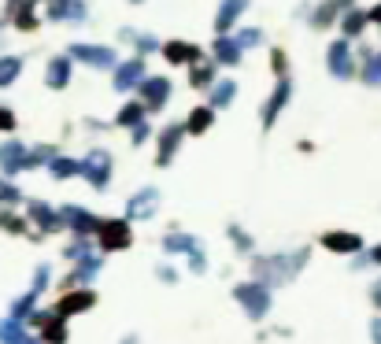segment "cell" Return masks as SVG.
Returning <instances> with one entry per match:
<instances>
[{
    "label": "cell",
    "instance_id": "cell-1",
    "mask_svg": "<svg viewBox=\"0 0 381 344\" xmlns=\"http://www.w3.org/2000/svg\"><path fill=\"white\" fill-rule=\"evenodd\" d=\"M111 170H115V160L108 149H89L85 160H82V178L93 185V189H108L111 185Z\"/></svg>",
    "mask_w": 381,
    "mask_h": 344
},
{
    "label": "cell",
    "instance_id": "cell-2",
    "mask_svg": "<svg viewBox=\"0 0 381 344\" xmlns=\"http://www.w3.org/2000/svg\"><path fill=\"white\" fill-rule=\"evenodd\" d=\"M170 78H163V74H144V82L137 85V100L144 104V111L148 115H160L163 108H167V100H170Z\"/></svg>",
    "mask_w": 381,
    "mask_h": 344
},
{
    "label": "cell",
    "instance_id": "cell-3",
    "mask_svg": "<svg viewBox=\"0 0 381 344\" xmlns=\"http://www.w3.org/2000/svg\"><path fill=\"white\" fill-rule=\"evenodd\" d=\"M67 56L78 60V63H85V67H97V71H115V63H119V52H115L111 45H85V41H74Z\"/></svg>",
    "mask_w": 381,
    "mask_h": 344
},
{
    "label": "cell",
    "instance_id": "cell-4",
    "mask_svg": "<svg viewBox=\"0 0 381 344\" xmlns=\"http://www.w3.org/2000/svg\"><path fill=\"white\" fill-rule=\"evenodd\" d=\"M326 67H330V74L337 78V82L356 78V52H352V45L345 41V37H337V41L326 48Z\"/></svg>",
    "mask_w": 381,
    "mask_h": 344
},
{
    "label": "cell",
    "instance_id": "cell-5",
    "mask_svg": "<svg viewBox=\"0 0 381 344\" xmlns=\"http://www.w3.org/2000/svg\"><path fill=\"white\" fill-rule=\"evenodd\" d=\"M97 233H100V248H108V252L130 248V222L126 219H104V222H97Z\"/></svg>",
    "mask_w": 381,
    "mask_h": 344
},
{
    "label": "cell",
    "instance_id": "cell-6",
    "mask_svg": "<svg viewBox=\"0 0 381 344\" xmlns=\"http://www.w3.org/2000/svg\"><path fill=\"white\" fill-rule=\"evenodd\" d=\"M289 100H293V82H289V78H278V85H274V92L267 97V104H263V130H270L278 123V115L289 108Z\"/></svg>",
    "mask_w": 381,
    "mask_h": 344
},
{
    "label": "cell",
    "instance_id": "cell-7",
    "mask_svg": "<svg viewBox=\"0 0 381 344\" xmlns=\"http://www.w3.org/2000/svg\"><path fill=\"white\" fill-rule=\"evenodd\" d=\"M144 60L141 56H134V60H126V63H115V78H111V85H115V92H134L141 82H144Z\"/></svg>",
    "mask_w": 381,
    "mask_h": 344
},
{
    "label": "cell",
    "instance_id": "cell-8",
    "mask_svg": "<svg viewBox=\"0 0 381 344\" xmlns=\"http://www.w3.org/2000/svg\"><path fill=\"white\" fill-rule=\"evenodd\" d=\"M181 137H186V126L181 123H167L163 130H160V152H155V167H167V163H174V156H178V149H181Z\"/></svg>",
    "mask_w": 381,
    "mask_h": 344
},
{
    "label": "cell",
    "instance_id": "cell-9",
    "mask_svg": "<svg viewBox=\"0 0 381 344\" xmlns=\"http://www.w3.org/2000/svg\"><path fill=\"white\" fill-rule=\"evenodd\" d=\"M248 4H252V0H222L219 11H215V34L226 37L233 26H237V19L248 11Z\"/></svg>",
    "mask_w": 381,
    "mask_h": 344
},
{
    "label": "cell",
    "instance_id": "cell-10",
    "mask_svg": "<svg viewBox=\"0 0 381 344\" xmlns=\"http://www.w3.org/2000/svg\"><path fill=\"white\" fill-rule=\"evenodd\" d=\"M160 48H163L167 63H178V67H193V63L204 60V48L193 45V41H167V45H160Z\"/></svg>",
    "mask_w": 381,
    "mask_h": 344
},
{
    "label": "cell",
    "instance_id": "cell-11",
    "mask_svg": "<svg viewBox=\"0 0 381 344\" xmlns=\"http://www.w3.org/2000/svg\"><path fill=\"white\" fill-rule=\"evenodd\" d=\"M345 8H352V0H322L319 11H311V30H330Z\"/></svg>",
    "mask_w": 381,
    "mask_h": 344
},
{
    "label": "cell",
    "instance_id": "cell-12",
    "mask_svg": "<svg viewBox=\"0 0 381 344\" xmlns=\"http://www.w3.org/2000/svg\"><path fill=\"white\" fill-rule=\"evenodd\" d=\"M244 52L237 48V41L226 34V37H215V45H212V63L215 67H237Z\"/></svg>",
    "mask_w": 381,
    "mask_h": 344
},
{
    "label": "cell",
    "instance_id": "cell-13",
    "mask_svg": "<svg viewBox=\"0 0 381 344\" xmlns=\"http://www.w3.org/2000/svg\"><path fill=\"white\" fill-rule=\"evenodd\" d=\"M71 56H52L45 67V85L48 89H67L71 85Z\"/></svg>",
    "mask_w": 381,
    "mask_h": 344
},
{
    "label": "cell",
    "instance_id": "cell-14",
    "mask_svg": "<svg viewBox=\"0 0 381 344\" xmlns=\"http://www.w3.org/2000/svg\"><path fill=\"white\" fill-rule=\"evenodd\" d=\"M155 204H160V189L144 185L141 193L130 196V219H148V215H155Z\"/></svg>",
    "mask_w": 381,
    "mask_h": 344
},
{
    "label": "cell",
    "instance_id": "cell-15",
    "mask_svg": "<svg viewBox=\"0 0 381 344\" xmlns=\"http://www.w3.org/2000/svg\"><path fill=\"white\" fill-rule=\"evenodd\" d=\"M186 134H193V137H200V134H207V130L215 126V108H207V104H196V108L186 115Z\"/></svg>",
    "mask_w": 381,
    "mask_h": 344
},
{
    "label": "cell",
    "instance_id": "cell-16",
    "mask_svg": "<svg viewBox=\"0 0 381 344\" xmlns=\"http://www.w3.org/2000/svg\"><path fill=\"white\" fill-rule=\"evenodd\" d=\"M337 26H340V37H345V41H352V37H363V26H366V11L352 4V8H345V11H340Z\"/></svg>",
    "mask_w": 381,
    "mask_h": 344
},
{
    "label": "cell",
    "instance_id": "cell-17",
    "mask_svg": "<svg viewBox=\"0 0 381 344\" xmlns=\"http://www.w3.org/2000/svg\"><path fill=\"white\" fill-rule=\"evenodd\" d=\"M22 167H26V144H19V141L0 144V170L4 174H19Z\"/></svg>",
    "mask_w": 381,
    "mask_h": 344
},
{
    "label": "cell",
    "instance_id": "cell-18",
    "mask_svg": "<svg viewBox=\"0 0 381 344\" xmlns=\"http://www.w3.org/2000/svg\"><path fill=\"white\" fill-rule=\"evenodd\" d=\"M37 4H41V0H22V4H15V11H11L15 30H22V34L37 30Z\"/></svg>",
    "mask_w": 381,
    "mask_h": 344
},
{
    "label": "cell",
    "instance_id": "cell-19",
    "mask_svg": "<svg viewBox=\"0 0 381 344\" xmlns=\"http://www.w3.org/2000/svg\"><path fill=\"white\" fill-rule=\"evenodd\" d=\"M48 174L56 181H71L82 174V160H74V156H56V160L48 163Z\"/></svg>",
    "mask_w": 381,
    "mask_h": 344
},
{
    "label": "cell",
    "instance_id": "cell-20",
    "mask_svg": "<svg viewBox=\"0 0 381 344\" xmlns=\"http://www.w3.org/2000/svg\"><path fill=\"white\" fill-rule=\"evenodd\" d=\"M237 100V82H233V78H226V82H219L215 78V85H212V104H207V108H230V104Z\"/></svg>",
    "mask_w": 381,
    "mask_h": 344
},
{
    "label": "cell",
    "instance_id": "cell-21",
    "mask_svg": "<svg viewBox=\"0 0 381 344\" xmlns=\"http://www.w3.org/2000/svg\"><path fill=\"white\" fill-rule=\"evenodd\" d=\"M322 245L330 248V252H356V248L363 245L356 233H340V230H330V233H322Z\"/></svg>",
    "mask_w": 381,
    "mask_h": 344
},
{
    "label": "cell",
    "instance_id": "cell-22",
    "mask_svg": "<svg viewBox=\"0 0 381 344\" xmlns=\"http://www.w3.org/2000/svg\"><path fill=\"white\" fill-rule=\"evenodd\" d=\"M189 85L193 89H212L215 85V63L212 60H200L189 67Z\"/></svg>",
    "mask_w": 381,
    "mask_h": 344
},
{
    "label": "cell",
    "instance_id": "cell-23",
    "mask_svg": "<svg viewBox=\"0 0 381 344\" xmlns=\"http://www.w3.org/2000/svg\"><path fill=\"white\" fill-rule=\"evenodd\" d=\"M56 144H34V149H26V167L22 170H34V167H48L56 160Z\"/></svg>",
    "mask_w": 381,
    "mask_h": 344
},
{
    "label": "cell",
    "instance_id": "cell-24",
    "mask_svg": "<svg viewBox=\"0 0 381 344\" xmlns=\"http://www.w3.org/2000/svg\"><path fill=\"white\" fill-rule=\"evenodd\" d=\"M359 78H363L366 85L381 89V52H363V71H359Z\"/></svg>",
    "mask_w": 381,
    "mask_h": 344
},
{
    "label": "cell",
    "instance_id": "cell-25",
    "mask_svg": "<svg viewBox=\"0 0 381 344\" xmlns=\"http://www.w3.org/2000/svg\"><path fill=\"white\" fill-rule=\"evenodd\" d=\"M144 118H148V111H144V104H141V100H130V104H123V108H119V115H115V123L130 130V126L144 123Z\"/></svg>",
    "mask_w": 381,
    "mask_h": 344
},
{
    "label": "cell",
    "instance_id": "cell-26",
    "mask_svg": "<svg viewBox=\"0 0 381 344\" xmlns=\"http://www.w3.org/2000/svg\"><path fill=\"white\" fill-rule=\"evenodd\" d=\"M63 219L71 222L74 230H82V233H89V230H97V219L89 215V211H82V207H74V204H67L63 207Z\"/></svg>",
    "mask_w": 381,
    "mask_h": 344
},
{
    "label": "cell",
    "instance_id": "cell-27",
    "mask_svg": "<svg viewBox=\"0 0 381 344\" xmlns=\"http://www.w3.org/2000/svg\"><path fill=\"white\" fill-rule=\"evenodd\" d=\"M123 37H126L130 45H134V52H137L141 60L148 56V52H155V48H160V41H155L152 34H134V30H123Z\"/></svg>",
    "mask_w": 381,
    "mask_h": 344
},
{
    "label": "cell",
    "instance_id": "cell-28",
    "mask_svg": "<svg viewBox=\"0 0 381 344\" xmlns=\"http://www.w3.org/2000/svg\"><path fill=\"white\" fill-rule=\"evenodd\" d=\"M85 308H93V293H71L67 300H60V311L63 315H71V311H85Z\"/></svg>",
    "mask_w": 381,
    "mask_h": 344
},
{
    "label": "cell",
    "instance_id": "cell-29",
    "mask_svg": "<svg viewBox=\"0 0 381 344\" xmlns=\"http://www.w3.org/2000/svg\"><path fill=\"white\" fill-rule=\"evenodd\" d=\"M19 74H22V60H15V56H4V60H0V85H11Z\"/></svg>",
    "mask_w": 381,
    "mask_h": 344
},
{
    "label": "cell",
    "instance_id": "cell-30",
    "mask_svg": "<svg viewBox=\"0 0 381 344\" xmlns=\"http://www.w3.org/2000/svg\"><path fill=\"white\" fill-rule=\"evenodd\" d=\"M233 41H237V48L241 52H248V48H256V45H263V30L259 26H244V30L233 37Z\"/></svg>",
    "mask_w": 381,
    "mask_h": 344
},
{
    "label": "cell",
    "instance_id": "cell-31",
    "mask_svg": "<svg viewBox=\"0 0 381 344\" xmlns=\"http://www.w3.org/2000/svg\"><path fill=\"white\" fill-rule=\"evenodd\" d=\"M30 215H34L37 222H41L45 230H56V226H60V219L48 211V204H30Z\"/></svg>",
    "mask_w": 381,
    "mask_h": 344
},
{
    "label": "cell",
    "instance_id": "cell-32",
    "mask_svg": "<svg viewBox=\"0 0 381 344\" xmlns=\"http://www.w3.org/2000/svg\"><path fill=\"white\" fill-rule=\"evenodd\" d=\"M270 71L278 74V78H289V56H285V48H270Z\"/></svg>",
    "mask_w": 381,
    "mask_h": 344
},
{
    "label": "cell",
    "instance_id": "cell-33",
    "mask_svg": "<svg viewBox=\"0 0 381 344\" xmlns=\"http://www.w3.org/2000/svg\"><path fill=\"white\" fill-rule=\"evenodd\" d=\"M152 137V126H148V118H144V123H137V126H130V141H134V149L137 144H144Z\"/></svg>",
    "mask_w": 381,
    "mask_h": 344
},
{
    "label": "cell",
    "instance_id": "cell-34",
    "mask_svg": "<svg viewBox=\"0 0 381 344\" xmlns=\"http://www.w3.org/2000/svg\"><path fill=\"white\" fill-rule=\"evenodd\" d=\"M11 130H15V111L0 108V134H11Z\"/></svg>",
    "mask_w": 381,
    "mask_h": 344
},
{
    "label": "cell",
    "instance_id": "cell-35",
    "mask_svg": "<svg viewBox=\"0 0 381 344\" xmlns=\"http://www.w3.org/2000/svg\"><path fill=\"white\" fill-rule=\"evenodd\" d=\"M0 200H19V189L8 181H0Z\"/></svg>",
    "mask_w": 381,
    "mask_h": 344
},
{
    "label": "cell",
    "instance_id": "cell-36",
    "mask_svg": "<svg viewBox=\"0 0 381 344\" xmlns=\"http://www.w3.org/2000/svg\"><path fill=\"white\" fill-rule=\"evenodd\" d=\"M366 22H377L381 26V4H374L370 11H366Z\"/></svg>",
    "mask_w": 381,
    "mask_h": 344
},
{
    "label": "cell",
    "instance_id": "cell-37",
    "mask_svg": "<svg viewBox=\"0 0 381 344\" xmlns=\"http://www.w3.org/2000/svg\"><path fill=\"white\" fill-rule=\"evenodd\" d=\"M130 4H144V0H130Z\"/></svg>",
    "mask_w": 381,
    "mask_h": 344
}]
</instances>
